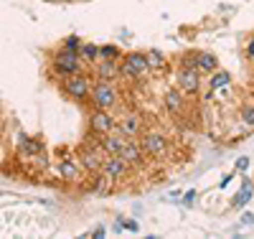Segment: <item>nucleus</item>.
<instances>
[{"mask_svg": "<svg viewBox=\"0 0 254 239\" xmlns=\"http://www.w3.org/2000/svg\"><path fill=\"white\" fill-rule=\"evenodd\" d=\"M87 69H89V64L81 59L79 51L64 46V43L54 51V59H51V77L54 79H66L71 74H81Z\"/></svg>", "mask_w": 254, "mask_h": 239, "instance_id": "f257e3e1", "label": "nucleus"}, {"mask_svg": "<svg viewBox=\"0 0 254 239\" xmlns=\"http://www.w3.org/2000/svg\"><path fill=\"white\" fill-rule=\"evenodd\" d=\"M92 89H94V77L81 72V74H71L66 79H59V92L74 104H87L92 102Z\"/></svg>", "mask_w": 254, "mask_h": 239, "instance_id": "f03ea898", "label": "nucleus"}, {"mask_svg": "<svg viewBox=\"0 0 254 239\" xmlns=\"http://www.w3.org/2000/svg\"><path fill=\"white\" fill-rule=\"evenodd\" d=\"M120 69H122V77L130 79V81H137V79H142L153 72L145 51H127L120 61Z\"/></svg>", "mask_w": 254, "mask_h": 239, "instance_id": "7ed1b4c3", "label": "nucleus"}, {"mask_svg": "<svg viewBox=\"0 0 254 239\" xmlns=\"http://www.w3.org/2000/svg\"><path fill=\"white\" fill-rule=\"evenodd\" d=\"M117 102H120V94H117V81H97V79H94L92 107H97V110H115Z\"/></svg>", "mask_w": 254, "mask_h": 239, "instance_id": "20e7f679", "label": "nucleus"}, {"mask_svg": "<svg viewBox=\"0 0 254 239\" xmlns=\"http://www.w3.org/2000/svg\"><path fill=\"white\" fill-rule=\"evenodd\" d=\"M87 127H89V135L92 138H104L117 130V120L112 115V110H94L89 112V120H87Z\"/></svg>", "mask_w": 254, "mask_h": 239, "instance_id": "39448f33", "label": "nucleus"}, {"mask_svg": "<svg viewBox=\"0 0 254 239\" xmlns=\"http://www.w3.org/2000/svg\"><path fill=\"white\" fill-rule=\"evenodd\" d=\"M140 145L145 150L147 158H165L168 153H171V140H168L163 133H158V130H150V133H145L140 138Z\"/></svg>", "mask_w": 254, "mask_h": 239, "instance_id": "423d86ee", "label": "nucleus"}, {"mask_svg": "<svg viewBox=\"0 0 254 239\" xmlns=\"http://www.w3.org/2000/svg\"><path fill=\"white\" fill-rule=\"evenodd\" d=\"M89 74L97 81H117V79H122L120 61H112V59H99L94 67H89Z\"/></svg>", "mask_w": 254, "mask_h": 239, "instance_id": "0eeeda50", "label": "nucleus"}, {"mask_svg": "<svg viewBox=\"0 0 254 239\" xmlns=\"http://www.w3.org/2000/svg\"><path fill=\"white\" fill-rule=\"evenodd\" d=\"M176 86L186 97H196L201 92V72H190V69H178L176 72Z\"/></svg>", "mask_w": 254, "mask_h": 239, "instance_id": "6e6552de", "label": "nucleus"}, {"mask_svg": "<svg viewBox=\"0 0 254 239\" xmlns=\"http://www.w3.org/2000/svg\"><path fill=\"white\" fill-rule=\"evenodd\" d=\"M117 133H122L125 138H142L145 135V122L137 112H125L117 120Z\"/></svg>", "mask_w": 254, "mask_h": 239, "instance_id": "1a4fd4ad", "label": "nucleus"}, {"mask_svg": "<svg viewBox=\"0 0 254 239\" xmlns=\"http://www.w3.org/2000/svg\"><path fill=\"white\" fill-rule=\"evenodd\" d=\"M102 170L107 173L110 178H115V181H125L127 176H130L132 165L127 163L122 156H107V158H104V163H102Z\"/></svg>", "mask_w": 254, "mask_h": 239, "instance_id": "9d476101", "label": "nucleus"}, {"mask_svg": "<svg viewBox=\"0 0 254 239\" xmlns=\"http://www.w3.org/2000/svg\"><path fill=\"white\" fill-rule=\"evenodd\" d=\"M127 163H130L132 168H137V165H142L145 163V150H142V145H140V138H130L125 143V148H122V153H120Z\"/></svg>", "mask_w": 254, "mask_h": 239, "instance_id": "9b49d317", "label": "nucleus"}, {"mask_svg": "<svg viewBox=\"0 0 254 239\" xmlns=\"http://www.w3.org/2000/svg\"><path fill=\"white\" fill-rule=\"evenodd\" d=\"M163 107L171 115H181L186 110V94L178 89V86H173V89H165L163 92Z\"/></svg>", "mask_w": 254, "mask_h": 239, "instance_id": "f8f14e48", "label": "nucleus"}, {"mask_svg": "<svg viewBox=\"0 0 254 239\" xmlns=\"http://www.w3.org/2000/svg\"><path fill=\"white\" fill-rule=\"evenodd\" d=\"M127 140H130V138H125L122 133H117V130H115V133H110V135L99 138V148H102L107 156H120Z\"/></svg>", "mask_w": 254, "mask_h": 239, "instance_id": "ddd939ff", "label": "nucleus"}, {"mask_svg": "<svg viewBox=\"0 0 254 239\" xmlns=\"http://www.w3.org/2000/svg\"><path fill=\"white\" fill-rule=\"evenodd\" d=\"M115 178H110L104 170H99V173H94L92 176V181H89V188H92V193H97V196H107V193H112L115 191Z\"/></svg>", "mask_w": 254, "mask_h": 239, "instance_id": "4468645a", "label": "nucleus"}, {"mask_svg": "<svg viewBox=\"0 0 254 239\" xmlns=\"http://www.w3.org/2000/svg\"><path fill=\"white\" fill-rule=\"evenodd\" d=\"M196 67H198L201 74L214 77L219 72V59H216V54H211V51H196Z\"/></svg>", "mask_w": 254, "mask_h": 239, "instance_id": "2eb2a0df", "label": "nucleus"}, {"mask_svg": "<svg viewBox=\"0 0 254 239\" xmlns=\"http://www.w3.org/2000/svg\"><path fill=\"white\" fill-rule=\"evenodd\" d=\"M81 173H84V168H81L79 158L76 160H61L59 163V176L66 181V183H76L81 178Z\"/></svg>", "mask_w": 254, "mask_h": 239, "instance_id": "dca6fc26", "label": "nucleus"}, {"mask_svg": "<svg viewBox=\"0 0 254 239\" xmlns=\"http://www.w3.org/2000/svg\"><path fill=\"white\" fill-rule=\"evenodd\" d=\"M147 61H150V69L153 72H165L168 69V56L160 49H147Z\"/></svg>", "mask_w": 254, "mask_h": 239, "instance_id": "f3484780", "label": "nucleus"}, {"mask_svg": "<svg viewBox=\"0 0 254 239\" xmlns=\"http://www.w3.org/2000/svg\"><path fill=\"white\" fill-rule=\"evenodd\" d=\"M79 54H81V59L87 61L89 67H94V64L99 61V46H97V43H92V41H84L81 49H79Z\"/></svg>", "mask_w": 254, "mask_h": 239, "instance_id": "a211bd4d", "label": "nucleus"}, {"mask_svg": "<svg viewBox=\"0 0 254 239\" xmlns=\"http://www.w3.org/2000/svg\"><path fill=\"white\" fill-rule=\"evenodd\" d=\"M239 117L249 130H254V99H244L239 104Z\"/></svg>", "mask_w": 254, "mask_h": 239, "instance_id": "6ab92c4d", "label": "nucleus"}, {"mask_svg": "<svg viewBox=\"0 0 254 239\" xmlns=\"http://www.w3.org/2000/svg\"><path fill=\"white\" fill-rule=\"evenodd\" d=\"M122 49L115 46V43H104V46H99V59H112V61H122Z\"/></svg>", "mask_w": 254, "mask_h": 239, "instance_id": "aec40b11", "label": "nucleus"}, {"mask_svg": "<svg viewBox=\"0 0 254 239\" xmlns=\"http://www.w3.org/2000/svg\"><path fill=\"white\" fill-rule=\"evenodd\" d=\"M176 69H190V72H198L196 67V51H183L178 56V67Z\"/></svg>", "mask_w": 254, "mask_h": 239, "instance_id": "412c9836", "label": "nucleus"}, {"mask_svg": "<svg viewBox=\"0 0 254 239\" xmlns=\"http://www.w3.org/2000/svg\"><path fill=\"white\" fill-rule=\"evenodd\" d=\"M229 81H231V77H229L226 72H221V69H219V72L214 74V79H211V84H208V94H206V97H211V92L219 89L221 84H229Z\"/></svg>", "mask_w": 254, "mask_h": 239, "instance_id": "4be33fe9", "label": "nucleus"}, {"mask_svg": "<svg viewBox=\"0 0 254 239\" xmlns=\"http://www.w3.org/2000/svg\"><path fill=\"white\" fill-rule=\"evenodd\" d=\"M244 56H247L249 61H254V36L247 41V46H244Z\"/></svg>", "mask_w": 254, "mask_h": 239, "instance_id": "5701e85b", "label": "nucleus"}, {"mask_svg": "<svg viewBox=\"0 0 254 239\" xmlns=\"http://www.w3.org/2000/svg\"><path fill=\"white\" fill-rule=\"evenodd\" d=\"M104 234H107V229H104V227H97V229L92 232V237H104Z\"/></svg>", "mask_w": 254, "mask_h": 239, "instance_id": "b1692460", "label": "nucleus"}, {"mask_svg": "<svg viewBox=\"0 0 254 239\" xmlns=\"http://www.w3.org/2000/svg\"><path fill=\"white\" fill-rule=\"evenodd\" d=\"M51 3H69V0H51Z\"/></svg>", "mask_w": 254, "mask_h": 239, "instance_id": "393cba45", "label": "nucleus"}, {"mask_svg": "<svg viewBox=\"0 0 254 239\" xmlns=\"http://www.w3.org/2000/svg\"><path fill=\"white\" fill-rule=\"evenodd\" d=\"M49 3H51V0H49Z\"/></svg>", "mask_w": 254, "mask_h": 239, "instance_id": "a878e982", "label": "nucleus"}]
</instances>
